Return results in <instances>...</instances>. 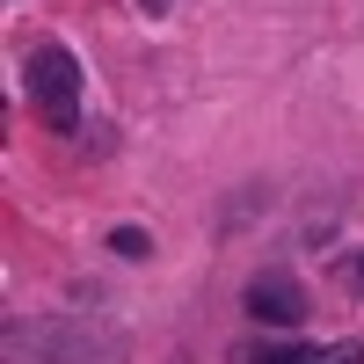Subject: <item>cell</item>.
<instances>
[{
  "instance_id": "obj_1",
  "label": "cell",
  "mask_w": 364,
  "mask_h": 364,
  "mask_svg": "<svg viewBox=\"0 0 364 364\" xmlns=\"http://www.w3.org/2000/svg\"><path fill=\"white\" fill-rule=\"evenodd\" d=\"M22 73H29V102H37L44 124L51 132H80V58L44 37V44H29Z\"/></svg>"
},
{
  "instance_id": "obj_2",
  "label": "cell",
  "mask_w": 364,
  "mask_h": 364,
  "mask_svg": "<svg viewBox=\"0 0 364 364\" xmlns=\"http://www.w3.org/2000/svg\"><path fill=\"white\" fill-rule=\"evenodd\" d=\"M15 343L51 350V364H117V357H124V336H117V328H95L87 314H73V321H37L29 336L15 328Z\"/></svg>"
},
{
  "instance_id": "obj_3",
  "label": "cell",
  "mask_w": 364,
  "mask_h": 364,
  "mask_svg": "<svg viewBox=\"0 0 364 364\" xmlns=\"http://www.w3.org/2000/svg\"><path fill=\"white\" fill-rule=\"evenodd\" d=\"M248 314H255V321H269V328H291L299 314H306V299H299V284H291V277H277V269H269V277H255V284H248Z\"/></svg>"
},
{
  "instance_id": "obj_4",
  "label": "cell",
  "mask_w": 364,
  "mask_h": 364,
  "mask_svg": "<svg viewBox=\"0 0 364 364\" xmlns=\"http://www.w3.org/2000/svg\"><path fill=\"white\" fill-rule=\"evenodd\" d=\"M240 364H306V350H291V343H262V350H248Z\"/></svg>"
},
{
  "instance_id": "obj_5",
  "label": "cell",
  "mask_w": 364,
  "mask_h": 364,
  "mask_svg": "<svg viewBox=\"0 0 364 364\" xmlns=\"http://www.w3.org/2000/svg\"><path fill=\"white\" fill-rule=\"evenodd\" d=\"M109 248H117V255H132V262H139L146 248H154V240H146L139 226H117V233H109Z\"/></svg>"
},
{
  "instance_id": "obj_6",
  "label": "cell",
  "mask_w": 364,
  "mask_h": 364,
  "mask_svg": "<svg viewBox=\"0 0 364 364\" xmlns=\"http://www.w3.org/2000/svg\"><path fill=\"white\" fill-rule=\"evenodd\" d=\"M306 364H357V343H336V350H314Z\"/></svg>"
}]
</instances>
